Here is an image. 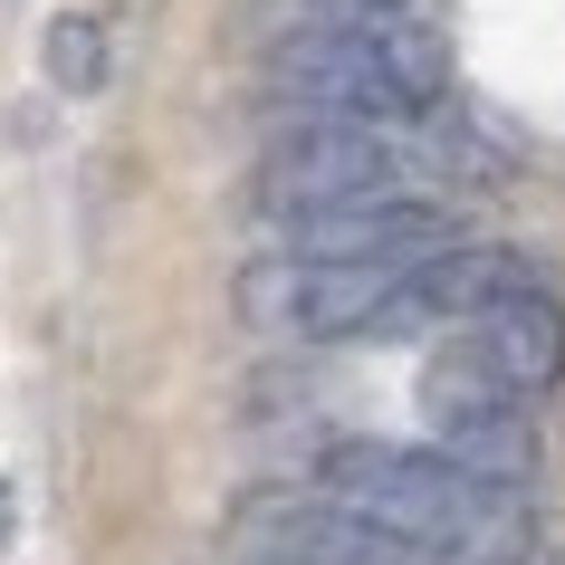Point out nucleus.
Masks as SVG:
<instances>
[{
    "mask_svg": "<svg viewBox=\"0 0 565 565\" xmlns=\"http://www.w3.org/2000/svg\"><path fill=\"white\" fill-rule=\"evenodd\" d=\"M268 96L298 125H393L450 106V49L431 20H374V30H307L268 49Z\"/></svg>",
    "mask_w": 565,
    "mask_h": 565,
    "instance_id": "nucleus-2",
    "label": "nucleus"
},
{
    "mask_svg": "<svg viewBox=\"0 0 565 565\" xmlns=\"http://www.w3.org/2000/svg\"><path fill=\"white\" fill-rule=\"evenodd\" d=\"M460 249L441 202H413V192H393V202H355V211H327V221H298L288 231V259L307 268H431Z\"/></svg>",
    "mask_w": 565,
    "mask_h": 565,
    "instance_id": "nucleus-5",
    "label": "nucleus"
},
{
    "mask_svg": "<svg viewBox=\"0 0 565 565\" xmlns=\"http://www.w3.org/2000/svg\"><path fill=\"white\" fill-rule=\"evenodd\" d=\"M422 413H431V450H441L450 470L489 479V489H518L527 499L536 479V422L527 403L489 374V355H479L470 335L450 345V355H431V374H422Z\"/></svg>",
    "mask_w": 565,
    "mask_h": 565,
    "instance_id": "nucleus-4",
    "label": "nucleus"
},
{
    "mask_svg": "<svg viewBox=\"0 0 565 565\" xmlns=\"http://www.w3.org/2000/svg\"><path fill=\"white\" fill-rule=\"evenodd\" d=\"M317 489L335 508H355L364 527L403 536L441 565H527L536 527L518 489H489V479L450 470L441 450H403V441H335L317 460Z\"/></svg>",
    "mask_w": 565,
    "mask_h": 565,
    "instance_id": "nucleus-1",
    "label": "nucleus"
},
{
    "mask_svg": "<svg viewBox=\"0 0 565 565\" xmlns=\"http://www.w3.org/2000/svg\"><path fill=\"white\" fill-rule=\"evenodd\" d=\"M39 67H49V87H58V96H96V87H106V30H96L87 10L49 20V39H39Z\"/></svg>",
    "mask_w": 565,
    "mask_h": 565,
    "instance_id": "nucleus-7",
    "label": "nucleus"
},
{
    "mask_svg": "<svg viewBox=\"0 0 565 565\" xmlns=\"http://www.w3.org/2000/svg\"><path fill=\"white\" fill-rule=\"evenodd\" d=\"M470 345L489 355V374H499L518 403H536V393L565 374V307H556V288H518V298H499L470 327Z\"/></svg>",
    "mask_w": 565,
    "mask_h": 565,
    "instance_id": "nucleus-6",
    "label": "nucleus"
},
{
    "mask_svg": "<svg viewBox=\"0 0 565 565\" xmlns=\"http://www.w3.org/2000/svg\"><path fill=\"white\" fill-rule=\"evenodd\" d=\"M403 173H413V145L393 125H288L259 153V202L298 231V221H327L355 202H393Z\"/></svg>",
    "mask_w": 565,
    "mask_h": 565,
    "instance_id": "nucleus-3",
    "label": "nucleus"
},
{
    "mask_svg": "<svg viewBox=\"0 0 565 565\" xmlns=\"http://www.w3.org/2000/svg\"><path fill=\"white\" fill-rule=\"evenodd\" d=\"M307 10H317L327 30H374V20H403L413 0H307Z\"/></svg>",
    "mask_w": 565,
    "mask_h": 565,
    "instance_id": "nucleus-8",
    "label": "nucleus"
}]
</instances>
